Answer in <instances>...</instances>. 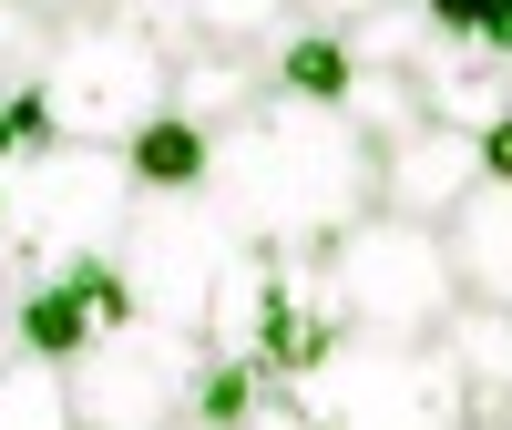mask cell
I'll return each mask as SVG.
<instances>
[{
  "mask_svg": "<svg viewBox=\"0 0 512 430\" xmlns=\"http://www.w3.org/2000/svg\"><path fill=\"white\" fill-rule=\"evenodd\" d=\"M205 195L226 205V226L267 256H318L338 226H359L379 205V144L359 134L338 103L308 93H267L216 134Z\"/></svg>",
  "mask_w": 512,
  "mask_h": 430,
  "instance_id": "cell-1",
  "label": "cell"
},
{
  "mask_svg": "<svg viewBox=\"0 0 512 430\" xmlns=\"http://www.w3.org/2000/svg\"><path fill=\"white\" fill-rule=\"evenodd\" d=\"M0 185H11V226H0L11 287H41V277H72V267H93V256H113L123 215L144 195L123 144H72V134L21 154Z\"/></svg>",
  "mask_w": 512,
  "mask_h": 430,
  "instance_id": "cell-2",
  "label": "cell"
},
{
  "mask_svg": "<svg viewBox=\"0 0 512 430\" xmlns=\"http://www.w3.org/2000/svg\"><path fill=\"white\" fill-rule=\"evenodd\" d=\"M297 410L318 430H461L472 390L441 338H379V328H338L318 369L287 379Z\"/></svg>",
  "mask_w": 512,
  "mask_h": 430,
  "instance_id": "cell-3",
  "label": "cell"
},
{
  "mask_svg": "<svg viewBox=\"0 0 512 430\" xmlns=\"http://www.w3.org/2000/svg\"><path fill=\"white\" fill-rule=\"evenodd\" d=\"M31 82H41V103H52V123L72 144H134L175 103V52L144 41L123 11H72V21H52Z\"/></svg>",
  "mask_w": 512,
  "mask_h": 430,
  "instance_id": "cell-4",
  "label": "cell"
},
{
  "mask_svg": "<svg viewBox=\"0 0 512 430\" xmlns=\"http://www.w3.org/2000/svg\"><path fill=\"white\" fill-rule=\"evenodd\" d=\"M318 277H328L338 328H379V338H441V318L461 308L451 236L420 226V215H390V205H369L359 226H338L318 246Z\"/></svg>",
  "mask_w": 512,
  "mask_h": 430,
  "instance_id": "cell-5",
  "label": "cell"
},
{
  "mask_svg": "<svg viewBox=\"0 0 512 430\" xmlns=\"http://www.w3.org/2000/svg\"><path fill=\"white\" fill-rule=\"evenodd\" d=\"M246 256L256 246L226 226L216 195H134V215L113 236V277L134 297V318H164V328L205 338V318H216V297H226V277Z\"/></svg>",
  "mask_w": 512,
  "mask_h": 430,
  "instance_id": "cell-6",
  "label": "cell"
},
{
  "mask_svg": "<svg viewBox=\"0 0 512 430\" xmlns=\"http://www.w3.org/2000/svg\"><path fill=\"white\" fill-rule=\"evenodd\" d=\"M205 338L195 328H164V318H123L103 328L72 369V420L82 430H175L195 420V390H205Z\"/></svg>",
  "mask_w": 512,
  "mask_h": 430,
  "instance_id": "cell-7",
  "label": "cell"
},
{
  "mask_svg": "<svg viewBox=\"0 0 512 430\" xmlns=\"http://www.w3.org/2000/svg\"><path fill=\"white\" fill-rule=\"evenodd\" d=\"M472 185H482V134H461V123H410L400 144H379V205L390 215L441 226Z\"/></svg>",
  "mask_w": 512,
  "mask_h": 430,
  "instance_id": "cell-8",
  "label": "cell"
},
{
  "mask_svg": "<svg viewBox=\"0 0 512 430\" xmlns=\"http://www.w3.org/2000/svg\"><path fill=\"white\" fill-rule=\"evenodd\" d=\"M410 82H420V113H431V123H461V134H482L492 113H512V103H502V52H482V41H461V31H441V21H431V41H420Z\"/></svg>",
  "mask_w": 512,
  "mask_h": 430,
  "instance_id": "cell-9",
  "label": "cell"
},
{
  "mask_svg": "<svg viewBox=\"0 0 512 430\" xmlns=\"http://www.w3.org/2000/svg\"><path fill=\"white\" fill-rule=\"evenodd\" d=\"M441 236H451V277H461V297H482V308H512V185H502V175H482L472 195L441 215Z\"/></svg>",
  "mask_w": 512,
  "mask_h": 430,
  "instance_id": "cell-10",
  "label": "cell"
},
{
  "mask_svg": "<svg viewBox=\"0 0 512 430\" xmlns=\"http://www.w3.org/2000/svg\"><path fill=\"white\" fill-rule=\"evenodd\" d=\"M277 93V72L267 52H246V41H185L175 52V113H195L205 134H226L236 113H256Z\"/></svg>",
  "mask_w": 512,
  "mask_h": 430,
  "instance_id": "cell-11",
  "label": "cell"
},
{
  "mask_svg": "<svg viewBox=\"0 0 512 430\" xmlns=\"http://www.w3.org/2000/svg\"><path fill=\"white\" fill-rule=\"evenodd\" d=\"M441 349H451V369H461V390H472V410L502 420V400H512V308L461 297V308L441 318Z\"/></svg>",
  "mask_w": 512,
  "mask_h": 430,
  "instance_id": "cell-12",
  "label": "cell"
},
{
  "mask_svg": "<svg viewBox=\"0 0 512 430\" xmlns=\"http://www.w3.org/2000/svg\"><path fill=\"white\" fill-rule=\"evenodd\" d=\"M123 154H134V185H144V195H205V164H216V134H205L195 113H175V103H164V113H154L144 134L123 144Z\"/></svg>",
  "mask_w": 512,
  "mask_h": 430,
  "instance_id": "cell-13",
  "label": "cell"
},
{
  "mask_svg": "<svg viewBox=\"0 0 512 430\" xmlns=\"http://www.w3.org/2000/svg\"><path fill=\"white\" fill-rule=\"evenodd\" d=\"M11 328H21V349H31V359H82V349L103 338V318L82 308V287H72V277L21 287V297H11Z\"/></svg>",
  "mask_w": 512,
  "mask_h": 430,
  "instance_id": "cell-14",
  "label": "cell"
},
{
  "mask_svg": "<svg viewBox=\"0 0 512 430\" xmlns=\"http://www.w3.org/2000/svg\"><path fill=\"white\" fill-rule=\"evenodd\" d=\"M267 72H277V93L338 103V93H349V72H359V52H349V31L308 21V31H277V41H267Z\"/></svg>",
  "mask_w": 512,
  "mask_h": 430,
  "instance_id": "cell-15",
  "label": "cell"
},
{
  "mask_svg": "<svg viewBox=\"0 0 512 430\" xmlns=\"http://www.w3.org/2000/svg\"><path fill=\"white\" fill-rule=\"evenodd\" d=\"M0 430H82L72 420V369L62 359H0Z\"/></svg>",
  "mask_w": 512,
  "mask_h": 430,
  "instance_id": "cell-16",
  "label": "cell"
},
{
  "mask_svg": "<svg viewBox=\"0 0 512 430\" xmlns=\"http://www.w3.org/2000/svg\"><path fill=\"white\" fill-rule=\"evenodd\" d=\"M338 113H349L369 144H400L410 123H431V113H420V82H410L400 62H359V72H349V93H338Z\"/></svg>",
  "mask_w": 512,
  "mask_h": 430,
  "instance_id": "cell-17",
  "label": "cell"
},
{
  "mask_svg": "<svg viewBox=\"0 0 512 430\" xmlns=\"http://www.w3.org/2000/svg\"><path fill=\"white\" fill-rule=\"evenodd\" d=\"M185 11H195L205 41H246V52H267V41L297 21V0H185Z\"/></svg>",
  "mask_w": 512,
  "mask_h": 430,
  "instance_id": "cell-18",
  "label": "cell"
},
{
  "mask_svg": "<svg viewBox=\"0 0 512 430\" xmlns=\"http://www.w3.org/2000/svg\"><path fill=\"white\" fill-rule=\"evenodd\" d=\"M62 123H52V103H41V82H0V175H11L21 154H41Z\"/></svg>",
  "mask_w": 512,
  "mask_h": 430,
  "instance_id": "cell-19",
  "label": "cell"
},
{
  "mask_svg": "<svg viewBox=\"0 0 512 430\" xmlns=\"http://www.w3.org/2000/svg\"><path fill=\"white\" fill-rule=\"evenodd\" d=\"M369 11H390V0H297V21H328V31H349V21H369Z\"/></svg>",
  "mask_w": 512,
  "mask_h": 430,
  "instance_id": "cell-20",
  "label": "cell"
},
{
  "mask_svg": "<svg viewBox=\"0 0 512 430\" xmlns=\"http://www.w3.org/2000/svg\"><path fill=\"white\" fill-rule=\"evenodd\" d=\"M482 175H502V185H512V113H492V123H482Z\"/></svg>",
  "mask_w": 512,
  "mask_h": 430,
  "instance_id": "cell-21",
  "label": "cell"
},
{
  "mask_svg": "<svg viewBox=\"0 0 512 430\" xmlns=\"http://www.w3.org/2000/svg\"><path fill=\"white\" fill-rule=\"evenodd\" d=\"M0 328H11V256H0Z\"/></svg>",
  "mask_w": 512,
  "mask_h": 430,
  "instance_id": "cell-22",
  "label": "cell"
},
{
  "mask_svg": "<svg viewBox=\"0 0 512 430\" xmlns=\"http://www.w3.org/2000/svg\"><path fill=\"white\" fill-rule=\"evenodd\" d=\"M502 103H512V52H502Z\"/></svg>",
  "mask_w": 512,
  "mask_h": 430,
  "instance_id": "cell-23",
  "label": "cell"
},
{
  "mask_svg": "<svg viewBox=\"0 0 512 430\" xmlns=\"http://www.w3.org/2000/svg\"><path fill=\"white\" fill-rule=\"evenodd\" d=\"M461 430H502V420H482V410H472V420H461Z\"/></svg>",
  "mask_w": 512,
  "mask_h": 430,
  "instance_id": "cell-24",
  "label": "cell"
},
{
  "mask_svg": "<svg viewBox=\"0 0 512 430\" xmlns=\"http://www.w3.org/2000/svg\"><path fill=\"white\" fill-rule=\"evenodd\" d=\"M0 226H11V185H0Z\"/></svg>",
  "mask_w": 512,
  "mask_h": 430,
  "instance_id": "cell-25",
  "label": "cell"
},
{
  "mask_svg": "<svg viewBox=\"0 0 512 430\" xmlns=\"http://www.w3.org/2000/svg\"><path fill=\"white\" fill-rule=\"evenodd\" d=\"M175 430H216V420H175Z\"/></svg>",
  "mask_w": 512,
  "mask_h": 430,
  "instance_id": "cell-26",
  "label": "cell"
},
{
  "mask_svg": "<svg viewBox=\"0 0 512 430\" xmlns=\"http://www.w3.org/2000/svg\"><path fill=\"white\" fill-rule=\"evenodd\" d=\"M502 430H512V400H502Z\"/></svg>",
  "mask_w": 512,
  "mask_h": 430,
  "instance_id": "cell-27",
  "label": "cell"
}]
</instances>
